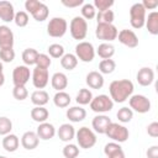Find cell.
I'll list each match as a JSON object with an SVG mask.
<instances>
[{"instance_id":"cell-1","label":"cell","mask_w":158,"mask_h":158,"mask_svg":"<svg viewBox=\"0 0 158 158\" xmlns=\"http://www.w3.org/2000/svg\"><path fill=\"white\" fill-rule=\"evenodd\" d=\"M110 98L114 102H123L126 101L133 93V83L128 79L114 80L109 86Z\"/></svg>"},{"instance_id":"cell-2","label":"cell","mask_w":158,"mask_h":158,"mask_svg":"<svg viewBox=\"0 0 158 158\" xmlns=\"http://www.w3.org/2000/svg\"><path fill=\"white\" fill-rule=\"evenodd\" d=\"M25 9L27 10V12H30L32 15V17L38 21L42 22L44 20H47L48 15H49V10L48 6L38 0H26L25 2Z\"/></svg>"},{"instance_id":"cell-3","label":"cell","mask_w":158,"mask_h":158,"mask_svg":"<svg viewBox=\"0 0 158 158\" xmlns=\"http://www.w3.org/2000/svg\"><path fill=\"white\" fill-rule=\"evenodd\" d=\"M75 137H77V142H78L79 147L84 148V149L93 148L96 143V135L94 133L93 130H90L86 126L80 127L75 132Z\"/></svg>"},{"instance_id":"cell-4","label":"cell","mask_w":158,"mask_h":158,"mask_svg":"<svg viewBox=\"0 0 158 158\" xmlns=\"http://www.w3.org/2000/svg\"><path fill=\"white\" fill-rule=\"evenodd\" d=\"M105 135L111 138L114 142L116 143H122V142H126L128 139V136H130V132H128V128L125 127L123 125H120L117 122H111L105 132Z\"/></svg>"},{"instance_id":"cell-5","label":"cell","mask_w":158,"mask_h":158,"mask_svg":"<svg viewBox=\"0 0 158 158\" xmlns=\"http://www.w3.org/2000/svg\"><path fill=\"white\" fill-rule=\"evenodd\" d=\"M146 22V9L141 2H136L130 9V23L133 28L139 30Z\"/></svg>"},{"instance_id":"cell-6","label":"cell","mask_w":158,"mask_h":158,"mask_svg":"<svg viewBox=\"0 0 158 158\" xmlns=\"http://www.w3.org/2000/svg\"><path fill=\"white\" fill-rule=\"evenodd\" d=\"M69 31H70V35L74 40H78V41L84 40L86 37V33H88L86 20H84L81 16L73 17V20L70 21V25H69Z\"/></svg>"},{"instance_id":"cell-7","label":"cell","mask_w":158,"mask_h":158,"mask_svg":"<svg viewBox=\"0 0 158 158\" xmlns=\"http://www.w3.org/2000/svg\"><path fill=\"white\" fill-rule=\"evenodd\" d=\"M112 107H114V101L109 95H105V94L98 95L93 98V100L90 101V109L94 112H98L99 115L111 111Z\"/></svg>"},{"instance_id":"cell-8","label":"cell","mask_w":158,"mask_h":158,"mask_svg":"<svg viewBox=\"0 0 158 158\" xmlns=\"http://www.w3.org/2000/svg\"><path fill=\"white\" fill-rule=\"evenodd\" d=\"M117 28L112 23H98L95 28V36L104 41V42H111L117 38Z\"/></svg>"},{"instance_id":"cell-9","label":"cell","mask_w":158,"mask_h":158,"mask_svg":"<svg viewBox=\"0 0 158 158\" xmlns=\"http://www.w3.org/2000/svg\"><path fill=\"white\" fill-rule=\"evenodd\" d=\"M67 28H68V23L63 17H53L49 20L47 25V33L51 37L59 38L65 35Z\"/></svg>"},{"instance_id":"cell-10","label":"cell","mask_w":158,"mask_h":158,"mask_svg":"<svg viewBox=\"0 0 158 158\" xmlns=\"http://www.w3.org/2000/svg\"><path fill=\"white\" fill-rule=\"evenodd\" d=\"M75 57L84 62V63H89L93 62L94 57H95V48L90 42L86 41H81L75 46Z\"/></svg>"},{"instance_id":"cell-11","label":"cell","mask_w":158,"mask_h":158,"mask_svg":"<svg viewBox=\"0 0 158 158\" xmlns=\"http://www.w3.org/2000/svg\"><path fill=\"white\" fill-rule=\"evenodd\" d=\"M128 104H130V109L135 110L138 114H146L151 110V101L147 96L144 95H131L128 98Z\"/></svg>"},{"instance_id":"cell-12","label":"cell","mask_w":158,"mask_h":158,"mask_svg":"<svg viewBox=\"0 0 158 158\" xmlns=\"http://www.w3.org/2000/svg\"><path fill=\"white\" fill-rule=\"evenodd\" d=\"M31 72L27 65H17L12 70V81L15 86H25L30 80Z\"/></svg>"},{"instance_id":"cell-13","label":"cell","mask_w":158,"mask_h":158,"mask_svg":"<svg viewBox=\"0 0 158 158\" xmlns=\"http://www.w3.org/2000/svg\"><path fill=\"white\" fill-rule=\"evenodd\" d=\"M49 81V74H48V69H43V68H38L36 67L32 72V84L36 89H43L47 86Z\"/></svg>"},{"instance_id":"cell-14","label":"cell","mask_w":158,"mask_h":158,"mask_svg":"<svg viewBox=\"0 0 158 158\" xmlns=\"http://www.w3.org/2000/svg\"><path fill=\"white\" fill-rule=\"evenodd\" d=\"M117 38L120 43H122L128 48H135L138 46V37L132 30H127V28L121 30L117 33Z\"/></svg>"},{"instance_id":"cell-15","label":"cell","mask_w":158,"mask_h":158,"mask_svg":"<svg viewBox=\"0 0 158 158\" xmlns=\"http://www.w3.org/2000/svg\"><path fill=\"white\" fill-rule=\"evenodd\" d=\"M14 46V32L12 30L6 26H0V49H12Z\"/></svg>"},{"instance_id":"cell-16","label":"cell","mask_w":158,"mask_h":158,"mask_svg":"<svg viewBox=\"0 0 158 158\" xmlns=\"http://www.w3.org/2000/svg\"><path fill=\"white\" fill-rule=\"evenodd\" d=\"M110 123H111V120L106 115H96L91 121V126H93L94 131L100 135H105Z\"/></svg>"},{"instance_id":"cell-17","label":"cell","mask_w":158,"mask_h":158,"mask_svg":"<svg viewBox=\"0 0 158 158\" xmlns=\"http://www.w3.org/2000/svg\"><path fill=\"white\" fill-rule=\"evenodd\" d=\"M38 143H40V138H38L37 133L33 131H26L21 137V144L27 151H32V149L37 148Z\"/></svg>"},{"instance_id":"cell-18","label":"cell","mask_w":158,"mask_h":158,"mask_svg":"<svg viewBox=\"0 0 158 158\" xmlns=\"http://www.w3.org/2000/svg\"><path fill=\"white\" fill-rule=\"evenodd\" d=\"M137 81L142 86H148L154 80V72L149 67H143L137 72Z\"/></svg>"},{"instance_id":"cell-19","label":"cell","mask_w":158,"mask_h":158,"mask_svg":"<svg viewBox=\"0 0 158 158\" xmlns=\"http://www.w3.org/2000/svg\"><path fill=\"white\" fill-rule=\"evenodd\" d=\"M36 133H37V136H38L40 139L48 141V139H51V138L54 137V135H56V128H54V126H53L52 123H49V122H42V123L38 125Z\"/></svg>"},{"instance_id":"cell-20","label":"cell","mask_w":158,"mask_h":158,"mask_svg":"<svg viewBox=\"0 0 158 158\" xmlns=\"http://www.w3.org/2000/svg\"><path fill=\"white\" fill-rule=\"evenodd\" d=\"M85 83L91 89H101L104 86V77H102L101 73H99L96 70H93V72H89L86 74Z\"/></svg>"},{"instance_id":"cell-21","label":"cell","mask_w":158,"mask_h":158,"mask_svg":"<svg viewBox=\"0 0 158 158\" xmlns=\"http://www.w3.org/2000/svg\"><path fill=\"white\" fill-rule=\"evenodd\" d=\"M15 17V10L14 5L10 1H0V19L4 22H11Z\"/></svg>"},{"instance_id":"cell-22","label":"cell","mask_w":158,"mask_h":158,"mask_svg":"<svg viewBox=\"0 0 158 158\" xmlns=\"http://www.w3.org/2000/svg\"><path fill=\"white\" fill-rule=\"evenodd\" d=\"M104 153L107 158H125L122 147L116 142H109L104 147Z\"/></svg>"},{"instance_id":"cell-23","label":"cell","mask_w":158,"mask_h":158,"mask_svg":"<svg viewBox=\"0 0 158 158\" xmlns=\"http://www.w3.org/2000/svg\"><path fill=\"white\" fill-rule=\"evenodd\" d=\"M65 116L72 122H80L86 117V111L81 106H72L67 109Z\"/></svg>"},{"instance_id":"cell-24","label":"cell","mask_w":158,"mask_h":158,"mask_svg":"<svg viewBox=\"0 0 158 158\" xmlns=\"http://www.w3.org/2000/svg\"><path fill=\"white\" fill-rule=\"evenodd\" d=\"M51 84H52V88L57 91H63L67 86H68V78L64 73L62 72H57L52 75L51 78Z\"/></svg>"},{"instance_id":"cell-25","label":"cell","mask_w":158,"mask_h":158,"mask_svg":"<svg viewBox=\"0 0 158 158\" xmlns=\"http://www.w3.org/2000/svg\"><path fill=\"white\" fill-rule=\"evenodd\" d=\"M57 135L59 137L60 141L63 142H70L74 137H75V130L73 127V125L70 123H63L59 126L58 131H57Z\"/></svg>"},{"instance_id":"cell-26","label":"cell","mask_w":158,"mask_h":158,"mask_svg":"<svg viewBox=\"0 0 158 158\" xmlns=\"http://www.w3.org/2000/svg\"><path fill=\"white\" fill-rule=\"evenodd\" d=\"M19 144H20V139L16 135L9 133V135L4 136V138H2V148L6 152H10V153L15 152L19 148Z\"/></svg>"},{"instance_id":"cell-27","label":"cell","mask_w":158,"mask_h":158,"mask_svg":"<svg viewBox=\"0 0 158 158\" xmlns=\"http://www.w3.org/2000/svg\"><path fill=\"white\" fill-rule=\"evenodd\" d=\"M144 25L151 35H153V36L158 35V12L152 11L151 14H148V17H146Z\"/></svg>"},{"instance_id":"cell-28","label":"cell","mask_w":158,"mask_h":158,"mask_svg":"<svg viewBox=\"0 0 158 158\" xmlns=\"http://www.w3.org/2000/svg\"><path fill=\"white\" fill-rule=\"evenodd\" d=\"M96 54L102 59H111V57L115 54V47L111 43L102 42L96 48Z\"/></svg>"},{"instance_id":"cell-29","label":"cell","mask_w":158,"mask_h":158,"mask_svg":"<svg viewBox=\"0 0 158 158\" xmlns=\"http://www.w3.org/2000/svg\"><path fill=\"white\" fill-rule=\"evenodd\" d=\"M48 116H49V112L44 106H35L31 110V118L36 122H40V123L46 122Z\"/></svg>"},{"instance_id":"cell-30","label":"cell","mask_w":158,"mask_h":158,"mask_svg":"<svg viewBox=\"0 0 158 158\" xmlns=\"http://www.w3.org/2000/svg\"><path fill=\"white\" fill-rule=\"evenodd\" d=\"M31 101L36 106H44L49 101V95L44 90H36L31 94Z\"/></svg>"},{"instance_id":"cell-31","label":"cell","mask_w":158,"mask_h":158,"mask_svg":"<svg viewBox=\"0 0 158 158\" xmlns=\"http://www.w3.org/2000/svg\"><path fill=\"white\" fill-rule=\"evenodd\" d=\"M60 65L65 70H73L78 65V58L73 53H64V56L60 58Z\"/></svg>"},{"instance_id":"cell-32","label":"cell","mask_w":158,"mask_h":158,"mask_svg":"<svg viewBox=\"0 0 158 158\" xmlns=\"http://www.w3.org/2000/svg\"><path fill=\"white\" fill-rule=\"evenodd\" d=\"M70 101H72V99H70L69 94H67L65 91H57V93L54 94V96H53V102H54V105H56L57 107H60V109L69 106Z\"/></svg>"},{"instance_id":"cell-33","label":"cell","mask_w":158,"mask_h":158,"mask_svg":"<svg viewBox=\"0 0 158 158\" xmlns=\"http://www.w3.org/2000/svg\"><path fill=\"white\" fill-rule=\"evenodd\" d=\"M37 56H38V52H37L35 48H26V49L22 52V60H23L25 65L28 67V65L36 64Z\"/></svg>"},{"instance_id":"cell-34","label":"cell","mask_w":158,"mask_h":158,"mask_svg":"<svg viewBox=\"0 0 158 158\" xmlns=\"http://www.w3.org/2000/svg\"><path fill=\"white\" fill-rule=\"evenodd\" d=\"M91 100H93V94L89 89H85V88H81L78 91L77 98H75V101L79 105H88V104H90Z\"/></svg>"},{"instance_id":"cell-35","label":"cell","mask_w":158,"mask_h":158,"mask_svg":"<svg viewBox=\"0 0 158 158\" xmlns=\"http://www.w3.org/2000/svg\"><path fill=\"white\" fill-rule=\"evenodd\" d=\"M116 69V63L114 59H102L99 63V73L101 74H111Z\"/></svg>"},{"instance_id":"cell-36","label":"cell","mask_w":158,"mask_h":158,"mask_svg":"<svg viewBox=\"0 0 158 158\" xmlns=\"http://www.w3.org/2000/svg\"><path fill=\"white\" fill-rule=\"evenodd\" d=\"M115 19V14L112 10H105V11H99L96 14V21L98 23H112Z\"/></svg>"},{"instance_id":"cell-37","label":"cell","mask_w":158,"mask_h":158,"mask_svg":"<svg viewBox=\"0 0 158 158\" xmlns=\"http://www.w3.org/2000/svg\"><path fill=\"white\" fill-rule=\"evenodd\" d=\"M116 116H117V118H118L120 122H122V123H127V122H130V121L132 120V117H133V111H132L130 107L123 106V107L118 109Z\"/></svg>"},{"instance_id":"cell-38","label":"cell","mask_w":158,"mask_h":158,"mask_svg":"<svg viewBox=\"0 0 158 158\" xmlns=\"http://www.w3.org/2000/svg\"><path fill=\"white\" fill-rule=\"evenodd\" d=\"M80 11H81V17L84 20H93L96 16V9L94 7L93 4H89V2L83 4Z\"/></svg>"},{"instance_id":"cell-39","label":"cell","mask_w":158,"mask_h":158,"mask_svg":"<svg viewBox=\"0 0 158 158\" xmlns=\"http://www.w3.org/2000/svg\"><path fill=\"white\" fill-rule=\"evenodd\" d=\"M12 130V122L6 116H0V136H6Z\"/></svg>"},{"instance_id":"cell-40","label":"cell","mask_w":158,"mask_h":158,"mask_svg":"<svg viewBox=\"0 0 158 158\" xmlns=\"http://www.w3.org/2000/svg\"><path fill=\"white\" fill-rule=\"evenodd\" d=\"M48 53L49 57L52 58H62L64 56V47L59 43H53L51 46H48Z\"/></svg>"},{"instance_id":"cell-41","label":"cell","mask_w":158,"mask_h":158,"mask_svg":"<svg viewBox=\"0 0 158 158\" xmlns=\"http://www.w3.org/2000/svg\"><path fill=\"white\" fill-rule=\"evenodd\" d=\"M63 156L65 158H77L79 156V148L77 144L68 143L63 147Z\"/></svg>"},{"instance_id":"cell-42","label":"cell","mask_w":158,"mask_h":158,"mask_svg":"<svg viewBox=\"0 0 158 158\" xmlns=\"http://www.w3.org/2000/svg\"><path fill=\"white\" fill-rule=\"evenodd\" d=\"M28 14L26 11H19V12H15V17H14V22L16 23V26L19 27H25L27 26L28 23Z\"/></svg>"},{"instance_id":"cell-43","label":"cell","mask_w":158,"mask_h":158,"mask_svg":"<svg viewBox=\"0 0 158 158\" xmlns=\"http://www.w3.org/2000/svg\"><path fill=\"white\" fill-rule=\"evenodd\" d=\"M52 64V59L48 54L44 53H38L37 56V60H36V67L38 68H43V69H48Z\"/></svg>"},{"instance_id":"cell-44","label":"cell","mask_w":158,"mask_h":158,"mask_svg":"<svg viewBox=\"0 0 158 158\" xmlns=\"http://www.w3.org/2000/svg\"><path fill=\"white\" fill-rule=\"evenodd\" d=\"M12 95L16 100L19 101H22L25 99H27L28 96V91L26 89V86H14L12 89Z\"/></svg>"},{"instance_id":"cell-45","label":"cell","mask_w":158,"mask_h":158,"mask_svg":"<svg viewBox=\"0 0 158 158\" xmlns=\"http://www.w3.org/2000/svg\"><path fill=\"white\" fill-rule=\"evenodd\" d=\"M94 7L99 11L110 10V7L114 5V0H94Z\"/></svg>"},{"instance_id":"cell-46","label":"cell","mask_w":158,"mask_h":158,"mask_svg":"<svg viewBox=\"0 0 158 158\" xmlns=\"http://www.w3.org/2000/svg\"><path fill=\"white\" fill-rule=\"evenodd\" d=\"M15 59V51L14 49H0V60L5 63H10Z\"/></svg>"},{"instance_id":"cell-47","label":"cell","mask_w":158,"mask_h":158,"mask_svg":"<svg viewBox=\"0 0 158 158\" xmlns=\"http://www.w3.org/2000/svg\"><path fill=\"white\" fill-rule=\"evenodd\" d=\"M147 133H148L151 137H153V138L158 137V122L154 121V122L149 123L148 127H147Z\"/></svg>"},{"instance_id":"cell-48","label":"cell","mask_w":158,"mask_h":158,"mask_svg":"<svg viewBox=\"0 0 158 158\" xmlns=\"http://www.w3.org/2000/svg\"><path fill=\"white\" fill-rule=\"evenodd\" d=\"M62 4L67 7H77L84 4V0H62Z\"/></svg>"},{"instance_id":"cell-49","label":"cell","mask_w":158,"mask_h":158,"mask_svg":"<svg viewBox=\"0 0 158 158\" xmlns=\"http://www.w3.org/2000/svg\"><path fill=\"white\" fill-rule=\"evenodd\" d=\"M142 5H143V7L147 10H154L157 6H158V1L157 0H143L142 2H141Z\"/></svg>"},{"instance_id":"cell-50","label":"cell","mask_w":158,"mask_h":158,"mask_svg":"<svg viewBox=\"0 0 158 158\" xmlns=\"http://www.w3.org/2000/svg\"><path fill=\"white\" fill-rule=\"evenodd\" d=\"M148 158H158V146H152L146 152Z\"/></svg>"},{"instance_id":"cell-51","label":"cell","mask_w":158,"mask_h":158,"mask_svg":"<svg viewBox=\"0 0 158 158\" xmlns=\"http://www.w3.org/2000/svg\"><path fill=\"white\" fill-rule=\"evenodd\" d=\"M4 83H5V77H4L2 73H0V86H2Z\"/></svg>"},{"instance_id":"cell-52","label":"cell","mask_w":158,"mask_h":158,"mask_svg":"<svg viewBox=\"0 0 158 158\" xmlns=\"http://www.w3.org/2000/svg\"><path fill=\"white\" fill-rule=\"evenodd\" d=\"M2 69H4V67H2V62L0 60V73H2Z\"/></svg>"},{"instance_id":"cell-53","label":"cell","mask_w":158,"mask_h":158,"mask_svg":"<svg viewBox=\"0 0 158 158\" xmlns=\"http://www.w3.org/2000/svg\"><path fill=\"white\" fill-rule=\"evenodd\" d=\"M0 158H6V157L5 156H0Z\"/></svg>"}]
</instances>
